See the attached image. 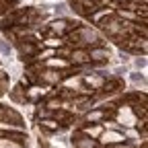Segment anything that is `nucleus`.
Listing matches in <instances>:
<instances>
[{
  "label": "nucleus",
  "instance_id": "obj_15",
  "mask_svg": "<svg viewBox=\"0 0 148 148\" xmlns=\"http://www.w3.org/2000/svg\"><path fill=\"white\" fill-rule=\"evenodd\" d=\"M12 53V43L4 37V33L0 31V56H4V58H10Z\"/></svg>",
  "mask_w": 148,
  "mask_h": 148
},
{
  "label": "nucleus",
  "instance_id": "obj_1",
  "mask_svg": "<svg viewBox=\"0 0 148 148\" xmlns=\"http://www.w3.org/2000/svg\"><path fill=\"white\" fill-rule=\"evenodd\" d=\"M64 43L68 47H92V45H101L103 43V37L99 33V29L95 25H78L74 27L72 31H68L64 35Z\"/></svg>",
  "mask_w": 148,
  "mask_h": 148
},
{
  "label": "nucleus",
  "instance_id": "obj_13",
  "mask_svg": "<svg viewBox=\"0 0 148 148\" xmlns=\"http://www.w3.org/2000/svg\"><path fill=\"white\" fill-rule=\"evenodd\" d=\"M41 43L45 47H53V49H60L62 45H66L64 43V37H56V35H45L43 39H41Z\"/></svg>",
  "mask_w": 148,
  "mask_h": 148
},
{
  "label": "nucleus",
  "instance_id": "obj_11",
  "mask_svg": "<svg viewBox=\"0 0 148 148\" xmlns=\"http://www.w3.org/2000/svg\"><path fill=\"white\" fill-rule=\"evenodd\" d=\"M41 64H43V68H51V70H66V68H70V62L66 58H60V56H51V58H47Z\"/></svg>",
  "mask_w": 148,
  "mask_h": 148
},
{
  "label": "nucleus",
  "instance_id": "obj_10",
  "mask_svg": "<svg viewBox=\"0 0 148 148\" xmlns=\"http://www.w3.org/2000/svg\"><path fill=\"white\" fill-rule=\"evenodd\" d=\"M37 123H39V130L43 134H58V132H62V125L53 117H41Z\"/></svg>",
  "mask_w": 148,
  "mask_h": 148
},
{
  "label": "nucleus",
  "instance_id": "obj_7",
  "mask_svg": "<svg viewBox=\"0 0 148 148\" xmlns=\"http://www.w3.org/2000/svg\"><path fill=\"white\" fill-rule=\"evenodd\" d=\"M115 12V8H113V4H111V6H107V4H103V6H97L95 10H92L88 16H86V21L90 23V25H99L101 21H105V18L109 16V14H113Z\"/></svg>",
  "mask_w": 148,
  "mask_h": 148
},
{
  "label": "nucleus",
  "instance_id": "obj_4",
  "mask_svg": "<svg viewBox=\"0 0 148 148\" xmlns=\"http://www.w3.org/2000/svg\"><path fill=\"white\" fill-rule=\"evenodd\" d=\"M64 78L62 70H51V68H43L39 74H37V82H41L45 86H58Z\"/></svg>",
  "mask_w": 148,
  "mask_h": 148
},
{
  "label": "nucleus",
  "instance_id": "obj_12",
  "mask_svg": "<svg viewBox=\"0 0 148 148\" xmlns=\"http://www.w3.org/2000/svg\"><path fill=\"white\" fill-rule=\"evenodd\" d=\"M78 130H80L84 136H88V138H92V140H97V138L101 136V132H103V125H101V123H82Z\"/></svg>",
  "mask_w": 148,
  "mask_h": 148
},
{
  "label": "nucleus",
  "instance_id": "obj_9",
  "mask_svg": "<svg viewBox=\"0 0 148 148\" xmlns=\"http://www.w3.org/2000/svg\"><path fill=\"white\" fill-rule=\"evenodd\" d=\"M8 99L12 101V103H16V105H27V97H25V86H21V84H12L10 88H8Z\"/></svg>",
  "mask_w": 148,
  "mask_h": 148
},
{
  "label": "nucleus",
  "instance_id": "obj_16",
  "mask_svg": "<svg viewBox=\"0 0 148 148\" xmlns=\"http://www.w3.org/2000/svg\"><path fill=\"white\" fill-rule=\"evenodd\" d=\"M101 2H103V4H111V0H101Z\"/></svg>",
  "mask_w": 148,
  "mask_h": 148
},
{
  "label": "nucleus",
  "instance_id": "obj_14",
  "mask_svg": "<svg viewBox=\"0 0 148 148\" xmlns=\"http://www.w3.org/2000/svg\"><path fill=\"white\" fill-rule=\"evenodd\" d=\"M130 64H132L134 70H140V72H146V53H136L132 56V60H130Z\"/></svg>",
  "mask_w": 148,
  "mask_h": 148
},
{
  "label": "nucleus",
  "instance_id": "obj_8",
  "mask_svg": "<svg viewBox=\"0 0 148 148\" xmlns=\"http://www.w3.org/2000/svg\"><path fill=\"white\" fill-rule=\"evenodd\" d=\"M125 78H127V82L132 84L136 90H144V92H146V72H140V70H127Z\"/></svg>",
  "mask_w": 148,
  "mask_h": 148
},
{
  "label": "nucleus",
  "instance_id": "obj_5",
  "mask_svg": "<svg viewBox=\"0 0 148 148\" xmlns=\"http://www.w3.org/2000/svg\"><path fill=\"white\" fill-rule=\"evenodd\" d=\"M97 142H99V146H115V144L125 142V136L121 130H103Z\"/></svg>",
  "mask_w": 148,
  "mask_h": 148
},
{
  "label": "nucleus",
  "instance_id": "obj_6",
  "mask_svg": "<svg viewBox=\"0 0 148 148\" xmlns=\"http://www.w3.org/2000/svg\"><path fill=\"white\" fill-rule=\"evenodd\" d=\"M107 117V113H105V109H101V107H97V105H92L90 109H86L84 113H80V123H101L103 119Z\"/></svg>",
  "mask_w": 148,
  "mask_h": 148
},
{
  "label": "nucleus",
  "instance_id": "obj_3",
  "mask_svg": "<svg viewBox=\"0 0 148 148\" xmlns=\"http://www.w3.org/2000/svg\"><path fill=\"white\" fill-rule=\"evenodd\" d=\"M49 88H51V86H45V84H41V82H33V84L25 86V97H27V103H33V105L41 103V101L47 97Z\"/></svg>",
  "mask_w": 148,
  "mask_h": 148
},
{
  "label": "nucleus",
  "instance_id": "obj_2",
  "mask_svg": "<svg viewBox=\"0 0 148 148\" xmlns=\"http://www.w3.org/2000/svg\"><path fill=\"white\" fill-rule=\"evenodd\" d=\"M88 60H90V66L97 68V66H107L111 60H113V53H111V49L101 43V45H92L88 47Z\"/></svg>",
  "mask_w": 148,
  "mask_h": 148
}]
</instances>
